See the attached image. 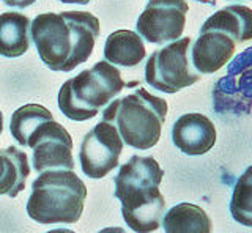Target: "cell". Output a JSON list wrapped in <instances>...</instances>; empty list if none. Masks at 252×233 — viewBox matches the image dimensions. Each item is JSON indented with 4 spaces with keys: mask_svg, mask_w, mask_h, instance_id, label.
Returning <instances> with one entry per match:
<instances>
[{
    "mask_svg": "<svg viewBox=\"0 0 252 233\" xmlns=\"http://www.w3.org/2000/svg\"><path fill=\"white\" fill-rule=\"evenodd\" d=\"M30 36L51 71L69 73L90 58L99 21L89 11L43 13L32 21Z\"/></svg>",
    "mask_w": 252,
    "mask_h": 233,
    "instance_id": "6da1fadb",
    "label": "cell"
},
{
    "mask_svg": "<svg viewBox=\"0 0 252 233\" xmlns=\"http://www.w3.org/2000/svg\"><path fill=\"white\" fill-rule=\"evenodd\" d=\"M164 170L153 156L134 154L114 178V196L122 202V216L136 233H152L159 229L165 200L159 191Z\"/></svg>",
    "mask_w": 252,
    "mask_h": 233,
    "instance_id": "7a4b0ae2",
    "label": "cell"
},
{
    "mask_svg": "<svg viewBox=\"0 0 252 233\" xmlns=\"http://www.w3.org/2000/svg\"><path fill=\"white\" fill-rule=\"evenodd\" d=\"M165 115L167 101L145 88L110 101L102 109V121L114 125L123 144L137 150H148L158 144Z\"/></svg>",
    "mask_w": 252,
    "mask_h": 233,
    "instance_id": "3957f363",
    "label": "cell"
},
{
    "mask_svg": "<svg viewBox=\"0 0 252 233\" xmlns=\"http://www.w3.org/2000/svg\"><path fill=\"white\" fill-rule=\"evenodd\" d=\"M85 197V183L74 170H47L32 184L27 214L38 224H76Z\"/></svg>",
    "mask_w": 252,
    "mask_h": 233,
    "instance_id": "277c9868",
    "label": "cell"
},
{
    "mask_svg": "<svg viewBox=\"0 0 252 233\" xmlns=\"http://www.w3.org/2000/svg\"><path fill=\"white\" fill-rule=\"evenodd\" d=\"M128 82L109 61L101 60L62 85L57 96L60 112L73 121H87L122 93Z\"/></svg>",
    "mask_w": 252,
    "mask_h": 233,
    "instance_id": "5b68a950",
    "label": "cell"
},
{
    "mask_svg": "<svg viewBox=\"0 0 252 233\" xmlns=\"http://www.w3.org/2000/svg\"><path fill=\"white\" fill-rule=\"evenodd\" d=\"M189 36L169 43L155 51L145 65V81L152 88L162 93H177L199 82L200 74L195 71L189 58Z\"/></svg>",
    "mask_w": 252,
    "mask_h": 233,
    "instance_id": "8992f818",
    "label": "cell"
},
{
    "mask_svg": "<svg viewBox=\"0 0 252 233\" xmlns=\"http://www.w3.org/2000/svg\"><path fill=\"white\" fill-rule=\"evenodd\" d=\"M215 111L222 114H249L252 109V48L232 58L227 74L213 88Z\"/></svg>",
    "mask_w": 252,
    "mask_h": 233,
    "instance_id": "52a82bcc",
    "label": "cell"
},
{
    "mask_svg": "<svg viewBox=\"0 0 252 233\" xmlns=\"http://www.w3.org/2000/svg\"><path fill=\"white\" fill-rule=\"evenodd\" d=\"M123 145L122 137L114 125L107 121L98 123L82 139L79 150L82 172L93 180L104 178L118 167Z\"/></svg>",
    "mask_w": 252,
    "mask_h": 233,
    "instance_id": "ba28073f",
    "label": "cell"
},
{
    "mask_svg": "<svg viewBox=\"0 0 252 233\" xmlns=\"http://www.w3.org/2000/svg\"><path fill=\"white\" fill-rule=\"evenodd\" d=\"M188 11L186 0H150L137 19V35L153 44L177 41L185 30Z\"/></svg>",
    "mask_w": 252,
    "mask_h": 233,
    "instance_id": "9c48e42d",
    "label": "cell"
},
{
    "mask_svg": "<svg viewBox=\"0 0 252 233\" xmlns=\"http://www.w3.org/2000/svg\"><path fill=\"white\" fill-rule=\"evenodd\" d=\"M27 146L33 150L35 172L47 170H74L73 139L69 133L55 120L41 123L27 141Z\"/></svg>",
    "mask_w": 252,
    "mask_h": 233,
    "instance_id": "30bf717a",
    "label": "cell"
},
{
    "mask_svg": "<svg viewBox=\"0 0 252 233\" xmlns=\"http://www.w3.org/2000/svg\"><path fill=\"white\" fill-rule=\"evenodd\" d=\"M172 142L189 156L208 153L216 144L215 123L197 112L181 115L172 126Z\"/></svg>",
    "mask_w": 252,
    "mask_h": 233,
    "instance_id": "8fae6325",
    "label": "cell"
},
{
    "mask_svg": "<svg viewBox=\"0 0 252 233\" xmlns=\"http://www.w3.org/2000/svg\"><path fill=\"white\" fill-rule=\"evenodd\" d=\"M235 48V41L224 33L200 32L191 48V63L199 74H213L233 58Z\"/></svg>",
    "mask_w": 252,
    "mask_h": 233,
    "instance_id": "7c38bea8",
    "label": "cell"
},
{
    "mask_svg": "<svg viewBox=\"0 0 252 233\" xmlns=\"http://www.w3.org/2000/svg\"><path fill=\"white\" fill-rule=\"evenodd\" d=\"M215 30L230 36L235 44L252 40V10L244 5H230L216 11L203 22L200 32Z\"/></svg>",
    "mask_w": 252,
    "mask_h": 233,
    "instance_id": "4fadbf2b",
    "label": "cell"
},
{
    "mask_svg": "<svg viewBox=\"0 0 252 233\" xmlns=\"http://www.w3.org/2000/svg\"><path fill=\"white\" fill-rule=\"evenodd\" d=\"M32 21L26 14L8 11L0 14V56L16 58L24 56L30 48Z\"/></svg>",
    "mask_w": 252,
    "mask_h": 233,
    "instance_id": "5bb4252c",
    "label": "cell"
},
{
    "mask_svg": "<svg viewBox=\"0 0 252 233\" xmlns=\"http://www.w3.org/2000/svg\"><path fill=\"white\" fill-rule=\"evenodd\" d=\"M30 175L29 156L16 146L0 150V196L18 197Z\"/></svg>",
    "mask_w": 252,
    "mask_h": 233,
    "instance_id": "9a60e30c",
    "label": "cell"
},
{
    "mask_svg": "<svg viewBox=\"0 0 252 233\" xmlns=\"http://www.w3.org/2000/svg\"><path fill=\"white\" fill-rule=\"evenodd\" d=\"M144 40L131 30H117L110 33L104 44V58L110 65L125 68L137 66L145 58Z\"/></svg>",
    "mask_w": 252,
    "mask_h": 233,
    "instance_id": "2e32d148",
    "label": "cell"
},
{
    "mask_svg": "<svg viewBox=\"0 0 252 233\" xmlns=\"http://www.w3.org/2000/svg\"><path fill=\"white\" fill-rule=\"evenodd\" d=\"M165 233H211V219L205 209L192 204H178L162 217Z\"/></svg>",
    "mask_w": 252,
    "mask_h": 233,
    "instance_id": "e0dca14e",
    "label": "cell"
},
{
    "mask_svg": "<svg viewBox=\"0 0 252 233\" xmlns=\"http://www.w3.org/2000/svg\"><path fill=\"white\" fill-rule=\"evenodd\" d=\"M54 120L52 114L39 104H26L16 109L11 115L10 131L14 141L21 146H27V141L32 133L44 121Z\"/></svg>",
    "mask_w": 252,
    "mask_h": 233,
    "instance_id": "ac0fdd59",
    "label": "cell"
},
{
    "mask_svg": "<svg viewBox=\"0 0 252 233\" xmlns=\"http://www.w3.org/2000/svg\"><path fill=\"white\" fill-rule=\"evenodd\" d=\"M230 214L233 219L252 229V166H249L235 183L230 199Z\"/></svg>",
    "mask_w": 252,
    "mask_h": 233,
    "instance_id": "d6986e66",
    "label": "cell"
},
{
    "mask_svg": "<svg viewBox=\"0 0 252 233\" xmlns=\"http://www.w3.org/2000/svg\"><path fill=\"white\" fill-rule=\"evenodd\" d=\"M2 2L8 6H13V8H27V6L33 5L36 0H2Z\"/></svg>",
    "mask_w": 252,
    "mask_h": 233,
    "instance_id": "ffe728a7",
    "label": "cell"
},
{
    "mask_svg": "<svg viewBox=\"0 0 252 233\" xmlns=\"http://www.w3.org/2000/svg\"><path fill=\"white\" fill-rule=\"evenodd\" d=\"M98 233H126L122 227H107V229H102Z\"/></svg>",
    "mask_w": 252,
    "mask_h": 233,
    "instance_id": "44dd1931",
    "label": "cell"
},
{
    "mask_svg": "<svg viewBox=\"0 0 252 233\" xmlns=\"http://www.w3.org/2000/svg\"><path fill=\"white\" fill-rule=\"evenodd\" d=\"M63 3H73V5H87L92 0H60Z\"/></svg>",
    "mask_w": 252,
    "mask_h": 233,
    "instance_id": "7402d4cb",
    "label": "cell"
},
{
    "mask_svg": "<svg viewBox=\"0 0 252 233\" xmlns=\"http://www.w3.org/2000/svg\"><path fill=\"white\" fill-rule=\"evenodd\" d=\"M46 233H76V232L69 230V229H55V230H49V232H46Z\"/></svg>",
    "mask_w": 252,
    "mask_h": 233,
    "instance_id": "603a6c76",
    "label": "cell"
},
{
    "mask_svg": "<svg viewBox=\"0 0 252 233\" xmlns=\"http://www.w3.org/2000/svg\"><path fill=\"white\" fill-rule=\"evenodd\" d=\"M3 131V115H2V111H0V134H2Z\"/></svg>",
    "mask_w": 252,
    "mask_h": 233,
    "instance_id": "cb8c5ba5",
    "label": "cell"
}]
</instances>
